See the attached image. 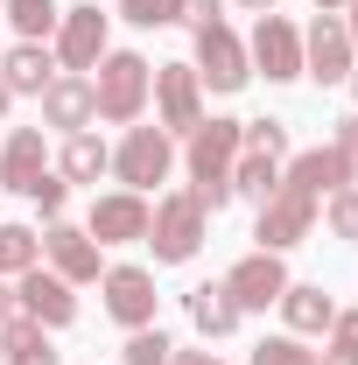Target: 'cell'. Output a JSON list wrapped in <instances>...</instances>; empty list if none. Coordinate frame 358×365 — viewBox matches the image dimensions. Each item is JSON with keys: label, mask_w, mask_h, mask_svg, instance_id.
<instances>
[{"label": "cell", "mask_w": 358, "mask_h": 365, "mask_svg": "<svg viewBox=\"0 0 358 365\" xmlns=\"http://www.w3.org/2000/svg\"><path fill=\"white\" fill-rule=\"evenodd\" d=\"M330 190H344V162H337V148H302V155H288V169L274 182V197L260 204V253H288L295 239H310L316 211H323V197Z\"/></svg>", "instance_id": "6da1fadb"}, {"label": "cell", "mask_w": 358, "mask_h": 365, "mask_svg": "<svg viewBox=\"0 0 358 365\" xmlns=\"http://www.w3.org/2000/svg\"><path fill=\"white\" fill-rule=\"evenodd\" d=\"M190 197L204 204V218H218L232 204V162H239V120H197L190 127Z\"/></svg>", "instance_id": "7a4b0ae2"}, {"label": "cell", "mask_w": 358, "mask_h": 365, "mask_svg": "<svg viewBox=\"0 0 358 365\" xmlns=\"http://www.w3.org/2000/svg\"><path fill=\"white\" fill-rule=\"evenodd\" d=\"M148 91H155V63H148L140 49H106V56H98V78H91L98 120L134 127L140 113H148Z\"/></svg>", "instance_id": "3957f363"}, {"label": "cell", "mask_w": 358, "mask_h": 365, "mask_svg": "<svg viewBox=\"0 0 358 365\" xmlns=\"http://www.w3.org/2000/svg\"><path fill=\"white\" fill-rule=\"evenodd\" d=\"M204 204L190 197V190H169V197H155V211H148V239L140 246H155V267H183V260H197V246H204Z\"/></svg>", "instance_id": "277c9868"}, {"label": "cell", "mask_w": 358, "mask_h": 365, "mask_svg": "<svg viewBox=\"0 0 358 365\" xmlns=\"http://www.w3.org/2000/svg\"><path fill=\"white\" fill-rule=\"evenodd\" d=\"M169 169H176V134H162V127H127V140L113 148V176L140 197L155 182H169Z\"/></svg>", "instance_id": "5b68a950"}, {"label": "cell", "mask_w": 358, "mask_h": 365, "mask_svg": "<svg viewBox=\"0 0 358 365\" xmlns=\"http://www.w3.org/2000/svg\"><path fill=\"white\" fill-rule=\"evenodd\" d=\"M155 127L162 134H190L197 120H204V78H197V63H155Z\"/></svg>", "instance_id": "8992f818"}, {"label": "cell", "mask_w": 358, "mask_h": 365, "mask_svg": "<svg viewBox=\"0 0 358 365\" xmlns=\"http://www.w3.org/2000/svg\"><path fill=\"white\" fill-rule=\"evenodd\" d=\"M246 63L267 78V85H295L302 78V29L288 14H260L253 21V43H246Z\"/></svg>", "instance_id": "52a82bcc"}, {"label": "cell", "mask_w": 358, "mask_h": 365, "mask_svg": "<svg viewBox=\"0 0 358 365\" xmlns=\"http://www.w3.org/2000/svg\"><path fill=\"white\" fill-rule=\"evenodd\" d=\"M197 78L211 91H239L253 78V63H246V43L232 36V21L211 14V21H197Z\"/></svg>", "instance_id": "ba28073f"}, {"label": "cell", "mask_w": 358, "mask_h": 365, "mask_svg": "<svg viewBox=\"0 0 358 365\" xmlns=\"http://www.w3.org/2000/svg\"><path fill=\"white\" fill-rule=\"evenodd\" d=\"M148 197L140 190H106V197H91V211H85V232L98 239V246H140L148 239Z\"/></svg>", "instance_id": "9c48e42d"}, {"label": "cell", "mask_w": 358, "mask_h": 365, "mask_svg": "<svg viewBox=\"0 0 358 365\" xmlns=\"http://www.w3.org/2000/svg\"><path fill=\"white\" fill-rule=\"evenodd\" d=\"M352 71H358V49H352V36H344V21H337V14H316L310 36H302V78L344 85Z\"/></svg>", "instance_id": "30bf717a"}, {"label": "cell", "mask_w": 358, "mask_h": 365, "mask_svg": "<svg viewBox=\"0 0 358 365\" xmlns=\"http://www.w3.org/2000/svg\"><path fill=\"white\" fill-rule=\"evenodd\" d=\"M14 302H21V317L43 323V330L78 323V295H71V281H63V274H49L43 260H36L29 274H14Z\"/></svg>", "instance_id": "8fae6325"}, {"label": "cell", "mask_w": 358, "mask_h": 365, "mask_svg": "<svg viewBox=\"0 0 358 365\" xmlns=\"http://www.w3.org/2000/svg\"><path fill=\"white\" fill-rule=\"evenodd\" d=\"M49 56H56V71H78V78H85V71H98V56H106V14H98V7H63V21H56V49H49Z\"/></svg>", "instance_id": "7c38bea8"}, {"label": "cell", "mask_w": 358, "mask_h": 365, "mask_svg": "<svg viewBox=\"0 0 358 365\" xmlns=\"http://www.w3.org/2000/svg\"><path fill=\"white\" fill-rule=\"evenodd\" d=\"M98 288H106V317L120 323V330H148L155 323V274L148 267H106L98 274Z\"/></svg>", "instance_id": "4fadbf2b"}, {"label": "cell", "mask_w": 358, "mask_h": 365, "mask_svg": "<svg viewBox=\"0 0 358 365\" xmlns=\"http://www.w3.org/2000/svg\"><path fill=\"white\" fill-rule=\"evenodd\" d=\"M98 253H106V246H98L85 225L49 218V232H43V260H49V274H63L71 288H78V281H98V274H106V267H98Z\"/></svg>", "instance_id": "5bb4252c"}, {"label": "cell", "mask_w": 358, "mask_h": 365, "mask_svg": "<svg viewBox=\"0 0 358 365\" xmlns=\"http://www.w3.org/2000/svg\"><path fill=\"white\" fill-rule=\"evenodd\" d=\"M225 288H232V302L239 309H274L281 302V288H288V267H281V253H246V260H232V274H225Z\"/></svg>", "instance_id": "9a60e30c"}, {"label": "cell", "mask_w": 358, "mask_h": 365, "mask_svg": "<svg viewBox=\"0 0 358 365\" xmlns=\"http://www.w3.org/2000/svg\"><path fill=\"white\" fill-rule=\"evenodd\" d=\"M43 176H49V148H43V127H14V134L0 140V190L29 197V190H36Z\"/></svg>", "instance_id": "2e32d148"}, {"label": "cell", "mask_w": 358, "mask_h": 365, "mask_svg": "<svg viewBox=\"0 0 358 365\" xmlns=\"http://www.w3.org/2000/svg\"><path fill=\"white\" fill-rule=\"evenodd\" d=\"M43 120L56 127V134H85L91 120H98V106H91V78L56 71V78L43 85Z\"/></svg>", "instance_id": "e0dca14e"}, {"label": "cell", "mask_w": 358, "mask_h": 365, "mask_svg": "<svg viewBox=\"0 0 358 365\" xmlns=\"http://www.w3.org/2000/svg\"><path fill=\"white\" fill-rule=\"evenodd\" d=\"M274 309L288 317V337H323V330L337 323V302H330V288H316V281H288Z\"/></svg>", "instance_id": "ac0fdd59"}, {"label": "cell", "mask_w": 358, "mask_h": 365, "mask_svg": "<svg viewBox=\"0 0 358 365\" xmlns=\"http://www.w3.org/2000/svg\"><path fill=\"white\" fill-rule=\"evenodd\" d=\"M183 309H190V323H197V337H232L239 330V302H232V288L225 281H197L190 295H183Z\"/></svg>", "instance_id": "d6986e66"}, {"label": "cell", "mask_w": 358, "mask_h": 365, "mask_svg": "<svg viewBox=\"0 0 358 365\" xmlns=\"http://www.w3.org/2000/svg\"><path fill=\"white\" fill-rule=\"evenodd\" d=\"M49 78H56V56H49L43 43H14V49H0V85L14 91V98H21V91H36V98H43Z\"/></svg>", "instance_id": "ffe728a7"}, {"label": "cell", "mask_w": 358, "mask_h": 365, "mask_svg": "<svg viewBox=\"0 0 358 365\" xmlns=\"http://www.w3.org/2000/svg\"><path fill=\"white\" fill-rule=\"evenodd\" d=\"M0 365H63V351L49 344L43 323L14 317V323H0Z\"/></svg>", "instance_id": "44dd1931"}, {"label": "cell", "mask_w": 358, "mask_h": 365, "mask_svg": "<svg viewBox=\"0 0 358 365\" xmlns=\"http://www.w3.org/2000/svg\"><path fill=\"white\" fill-rule=\"evenodd\" d=\"M106 169H113V148L91 134V127L85 134H63V155H56V176L63 182H98Z\"/></svg>", "instance_id": "7402d4cb"}, {"label": "cell", "mask_w": 358, "mask_h": 365, "mask_svg": "<svg viewBox=\"0 0 358 365\" xmlns=\"http://www.w3.org/2000/svg\"><path fill=\"white\" fill-rule=\"evenodd\" d=\"M274 182H281V162H274V155H253V148H239V162H232V197L267 204Z\"/></svg>", "instance_id": "603a6c76"}, {"label": "cell", "mask_w": 358, "mask_h": 365, "mask_svg": "<svg viewBox=\"0 0 358 365\" xmlns=\"http://www.w3.org/2000/svg\"><path fill=\"white\" fill-rule=\"evenodd\" d=\"M0 14L14 21V36H21V43H43V36H56V21H63V7H56V0H0Z\"/></svg>", "instance_id": "cb8c5ba5"}, {"label": "cell", "mask_w": 358, "mask_h": 365, "mask_svg": "<svg viewBox=\"0 0 358 365\" xmlns=\"http://www.w3.org/2000/svg\"><path fill=\"white\" fill-rule=\"evenodd\" d=\"M36 260H43V239H36V232L29 225H0V274H7V281L29 274Z\"/></svg>", "instance_id": "d4e9b609"}, {"label": "cell", "mask_w": 358, "mask_h": 365, "mask_svg": "<svg viewBox=\"0 0 358 365\" xmlns=\"http://www.w3.org/2000/svg\"><path fill=\"white\" fill-rule=\"evenodd\" d=\"M169 351H176V337H169L162 323H148V330H127V351H120V365H169Z\"/></svg>", "instance_id": "484cf974"}, {"label": "cell", "mask_w": 358, "mask_h": 365, "mask_svg": "<svg viewBox=\"0 0 358 365\" xmlns=\"http://www.w3.org/2000/svg\"><path fill=\"white\" fill-rule=\"evenodd\" d=\"M239 148H253V155H274V162H288V120H239Z\"/></svg>", "instance_id": "4316f807"}, {"label": "cell", "mask_w": 358, "mask_h": 365, "mask_svg": "<svg viewBox=\"0 0 358 365\" xmlns=\"http://www.w3.org/2000/svg\"><path fill=\"white\" fill-rule=\"evenodd\" d=\"M330 344L316 351V365H358V309H337V323L323 330Z\"/></svg>", "instance_id": "83f0119b"}, {"label": "cell", "mask_w": 358, "mask_h": 365, "mask_svg": "<svg viewBox=\"0 0 358 365\" xmlns=\"http://www.w3.org/2000/svg\"><path fill=\"white\" fill-rule=\"evenodd\" d=\"M253 365H316V351H310V337H260L253 344Z\"/></svg>", "instance_id": "f1b7e54d"}, {"label": "cell", "mask_w": 358, "mask_h": 365, "mask_svg": "<svg viewBox=\"0 0 358 365\" xmlns=\"http://www.w3.org/2000/svg\"><path fill=\"white\" fill-rule=\"evenodd\" d=\"M323 218H330V232H337L344 246H358V190H352V182L323 197Z\"/></svg>", "instance_id": "f546056e"}, {"label": "cell", "mask_w": 358, "mask_h": 365, "mask_svg": "<svg viewBox=\"0 0 358 365\" xmlns=\"http://www.w3.org/2000/svg\"><path fill=\"white\" fill-rule=\"evenodd\" d=\"M183 7H190V0H120V14H127L134 29H169V21H183Z\"/></svg>", "instance_id": "4dcf8cb0"}, {"label": "cell", "mask_w": 358, "mask_h": 365, "mask_svg": "<svg viewBox=\"0 0 358 365\" xmlns=\"http://www.w3.org/2000/svg\"><path fill=\"white\" fill-rule=\"evenodd\" d=\"M330 148H337V162H344V182L358 190V113H344V120H337Z\"/></svg>", "instance_id": "1f68e13d"}, {"label": "cell", "mask_w": 358, "mask_h": 365, "mask_svg": "<svg viewBox=\"0 0 358 365\" xmlns=\"http://www.w3.org/2000/svg\"><path fill=\"white\" fill-rule=\"evenodd\" d=\"M29 204H36L43 218H63V204H71V182H63V176H56V169H49V176L36 182V190H29Z\"/></svg>", "instance_id": "d6a6232c"}, {"label": "cell", "mask_w": 358, "mask_h": 365, "mask_svg": "<svg viewBox=\"0 0 358 365\" xmlns=\"http://www.w3.org/2000/svg\"><path fill=\"white\" fill-rule=\"evenodd\" d=\"M211 14H225L218 0H190V7H183V21H190V29H197V21H211Z\"/></svg>", "instance_id": "836d02e7"}, {"label": "cell", "mask_w": 358, "mask_h": 365, "mask_svg": "<svg viewBox=\"0 0 358 365\" xmlns=\"http://www.w3.org/2000/svg\"><path fill=\"white\" fill-rule=\"evenodd\" d=\"M14 317H21V302H14V281L0 274V323H14Z\"/></svg>", "instance_id": "e575fe53"}, {"label": "cell", "mask_w": 358, "mask_h": 365, "mask_svg": "<svg viewBox=\"0 0 358 365\" xmlns=\"http://www.w3.org/2000/svg\"><path fill=\"white\" fill-rule=\"evenodd\" d=\"M169 365H225V359H211V351H183V344H176V351H169Z\"/></svg>", "instance_id": "d590c367"}, {"label": "cell", "mask_w": 358, "mask_h": 365, "mask_svg": "<svg viewBox=\"0 0 358 365\" xmlns=\"http://www.w3.org/2000/svg\"><path fill=\"white\" fill-rule=\"evenodd\" d=\"M352 14H344V36H352V49H358V0H344Z\"/></svg>", "instance_id": "8d00e7d4"}, {"label": "cell", "mask_w": 358, "mask_h": 365, "mask_svg": "<svg viewBox=\"0 0 358 365\" xmlns=\"http://www.w3.org/2000/svg\"><path fill=\"white\" fill-rule=\"evenodd\" d=\"M239 7H246V14H274V0H239Z\"/></svg>", "instance_id": "74e56055"}, {"label": "cell", "mask_w": 358, "mask_h": 365, "mask_svg": "<svg viewBox=\"0 0 358 365\" xmlns=\"http://www.w3.org/2000/svg\"><path fill=\"white\" fill-rule=\"evenodd\" d=\"M337 7H344V0H316V14H337Z\"/></svg>", "instance_id": "f35d334b"}, {"label": "cell", "mask_w": 358, "mask_h": 365, "mask_svg": "<svg viewBox=\"0 0 358 365\" xmlns=\"http://www.w3.org/2000/svg\"><path fill=\"white\" fill-rule=\"evenodd\" d=\"M7 106H14V91H7V85H0V120H7Z\"/></svg>", "instance_id": "ab89813d"}, {"label": "cell", "mask_w": 358, "mask_h": 365, "mask_svg": "<svg viewBox=\"0 0 358 365\" xmlns=\"http://www.w3.org/2000/svg\"><path fill=\"white\" fill-rule=\"evenodd\" d=\"M352 91H358V71H352Z\"/></svg>", "instance_id": "60d3db41"}]
</instances>
